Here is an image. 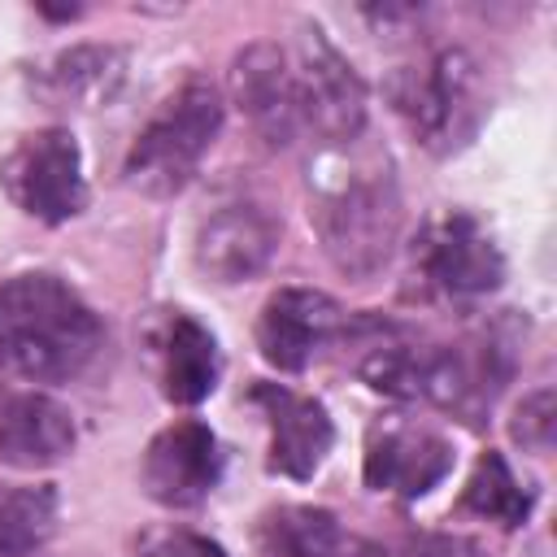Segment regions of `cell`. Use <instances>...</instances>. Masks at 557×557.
<instances>
[{
    "mask_svg": "<svg viewBox=\"0 0 557 557\" xmlns=\"http://www.w3.org/2000/svg\"><path fill=\"white\" fill-rule=\"evenodd\" d=\"M104 344L96 309L57 274L0 283V370L30 383L78 379Z\"/></svg>",
    "mask_w": 557,
    "mask_h": 557,
    "instance_id": "cell-1",
    "label": "cell"
},
{
    "mask_svg": "<svg viewBox=\"0 0 557 557\" xmlns=\"http://www.w3.org/2000/svg\"><path fill=\"white\" fill-rule=\"evenodd\" d=\"M313 183V226L331 265L348 278H370L387 265L400 239V187L392 165L370 152H331Z\"/></svg>",
    "mask_w": 557,
    "mask_h": 557,
    "instance_id": "cell-2",
    "label": "cell"
},
{
    "mask_svg": "<svg viewBox=\"0 0 557 557\" xmlns=\"http://www.w3.org/2000/svg\"><path fill=\"white\" fill-rule=\"evenodd\" d=\"M222 131V96L205 78L183 83L135 135L122 178L139 196H174L191 183L205 152Z\"/></svg>",
    "mask_w": 557,
    "mask_h": 557,
    "instance_id": "cell-3",
    "label": "cell"
},
{
    "mask_svg": "<svg viewBox=\"0 0 557 557\" xmlns=\"http://www.w3.org/2000/svg\"><path fill=\"white\" fill-rule=\"evenodd\" d=\"M387 100L409 135L426 148H457L479 122V65L461 48L405 61L387 78Z\"/></svg>",
    "mask_w": 557,
    "mask_h": 557,
    "instance_id": "cell-4",
    "label": "cell"
},
{
    "mask_svg": "<svg viewBox=\"0 0 557 557\" xmlns=\"http://www.w3.org/2000/svg\"><path fill=\"white\" fill-rule=\"evenodd\" d=\"M0 187L35 222L57 226L78 218L87 205L78 139L65 126H44L22 135L13 152L0 161Z\"/></svg>",
    "mask_w": 557,
    "mask_h": 557,
    "instance_id": "cell-5",
    "label": "cell"
},
{
    "mask_svg": "<svg viewBox=\"0 0 557 557\" xmlns=\"http://www.w3.org/2000/svg\"><path fill=\"white\" fill-rule=\"evenodd\" d=\"M292 78H296L300 126H313L326 144H352L361 135L366 83L318 26H305L300 48L292 57Z\"/></svg>",
    "mask_w": 557,
    "mask_h": 557,
    "instance_id": "cell-6",
    "label": "cell"
},
{
    "mask_svg": "<svg viewBox=\"0 0 557 557\" xmlns=\"http://www.w3.org/2000/svg\"><path fill=\"white\" fill-rule=\"evenodd\" d=\"M422 287L440 300H483L505 283V257L496 239L470 213H444L426 226L413 261Z\"/></svg>",
    "mask_w": 557,
    "mask_h": 557,
    "instance_id": "cell-7",
    "label": "cell"
},
{
    "mask_svg": "<svg viewBox=\"0 0 557 557\" xmlns=\"http://www.w3.org/2000/svg\"><path fill=\"white\" fill-rule=\"evenodd\" d=\"M505 379H509V348L496 335H470L461 344L426 348L418 400H431L440 409L461 413L466 422H479L500 396Z\"/></svg>",
    "mask_w": 557,
    "mask_h": 557,
    "instance_id": "cell-8",
    "label": "cell"
},
{
    "mask_svg": "<svg viewBox=\"0 0 557 557\" xmlns=\"http://www.w3.org/2000/svg\"><path fill=\"white\" fill-rule=\"evenodd\" d=\"M222 479V453H218V435L187 418L165 426L161 435H152V444L144 448V466H139V483L157 505L170 509H187L200 505Z\"/></svg>",
    "mask_w": 557,
    "mask_h": 557,
    "instance_id": "cell-9",
    "label": "cell"
},
{
    "mask_svg": "<svg viewBox=\"0 0 557 557\" xmlns=\"http://www.w3.org/2000/svg\"><path fill=\"white\" fill-rule=\"evenodd\" d=\"M231 100L239 104V113L248 117V126L283 148L296 139L300 131V104H296V78H292V57L270 44L257 39L248 48L235 52L231 61Z\"/></svg>",
    "mask_w": 557,
    "mask_h": 557,
    "instance_id": "cell-10",
    "label": "cell"
},
{
    "mask_svg": "<svg viewBox=\"0 0 557 557\" xmlns=\"http://www.w3.org/2000/svg\"><path fill=\"white\" fill-rule=\"evenodd\" d=\"M283 226L265 205L235 200L209 213L196 231V265L213 283H244L261 274L278 252Z\"/></svg>",
    "mask_w": 557,
    "mask_h": 557,
    "instance_id": "cell-11",
    "label": "cell"
},
{
    "mask_svg": "<svg viewBox=\"0 0 557 557\" xmlns=\"http://www.w3.org/2000/svg\"><path fill=\"white\" fill-rule=\"evenodd\" d=\"M344 331V313L326 292L313 287H283L261 305L257 318V348L274 370H305L318 348H326Z\"/></svg>",
    "mask_w": 557,
    "mask_h": 557,
    "instance_id": "cell-12",
    "label": "cell"
},
{
    "mask_svg": "<svg viewBox=\"0 0 557 557\" xmlns=\"http://www.w3.org/2000/svg\"><path fill=\"white\" fill-rule=\"evenodd\" d=\"M252 400L270 422V470L287 479H313L335 444V426L313 396H300L283 383H257Z\"/></svg>",
    "mask_w": 557,
    "mask_h": 557,
    "instance_id": "cell-13",
    "label": "cell"
},
{
    "mask_svg": "<svg viewBox=\"0 0 557 557\" xmlns=\"http://www.w3.org/2000/svg\"><path fill=\"white\" fill-rule=\"evenodd\" d=\"M453 470V444L426 426H387L366 448V483L400 500L426 496Z\"/></svg>",
    "mask_w": 557,
    "mask_h": 557,
    "instance_id": "cell-14",
    "label": "cell"
},
{
    "mask_svg": "<svg viewBox=\"0 0 557 557\" xmlns=\"http://www.w3.org/2000/svg\"><path fill=\"white\" fill-rule=\"evenodd\" d=\"M74 413L44 396V392H17L0 405V466L13 470H39L61 461L74 448Z\"/></svg>",
    "mask_w": 557,
    "mask_h": 557,
    "instance_id": "cell-15",
    "label": "cell"
},
{
    "mask_svg": "<svg viewBox=\"0 0 557 557\" xmlns=\"http://www.w3.org/2000/svg\"><path fill=\"white\" fill-rule=\"evenodd\" d=\"M157 379H161V396L174 405H200L222 374V357H218V339L183 309L165 313V322L157 326Z\"/></svg>",
    "mask_w": 557,
    "mask_h": 557,
    "instance_id": "cell-16",
    "label": "cell"
},
{
    "mask_svg": "<svg viewBox=\"0 0 557 557\" xmlns=\"http://www.w3.org/2000/svg\"><path fill=\"white\" fill-rule=\"evenodd\" d=\"M257 540L270 557H370L366 540H357L331 509L313 505L270 509L257 527Z\"/></svg>",
    "mask_w": 557,
    "mask_h": 557,
    "instance_id": "cell-17",
    "label": "cell"
},
{
    "mask_svg": "<svg viewBox=\"0 0 557 557\" xmlns=\"http://www.w3.org/2000/svg\"><path fill=\"white\" fill-rule=\"evenodd\" d=\"M531 505H535L531 487L518 483V474L509 470V461L500 453H483L461 487V509L474 518H487L496 527H522Z\"/></svg>",
    "mask_w": 557,
    "mask_h": 557,
    "instance_id": "cell-18",
    "label": "cell"
},
{
    "mask_svg": "<svg viewBox=\"0 0 557 557\" xmlns=\"http://www.w3.org/2000/svg\"><path fill=\"white\" fill-rule=\"evenodd\" d=\"M57 527V492L48 483H0V553L26 557Z\"/></svg>",
    "mask_w": 557,
    "mask_h": 557,
    "instance_id": "cell-19",
    "label": "cell"
},
{
    "mask_svg": "<svg viewBox=\"0 0 557 557\" xmlns=\"http://www.w3.org/2000/svg\"><path fill=\"white\" fill-rule=\"evenodd\" d=\"M52 83L61 96L78 100V104H104L113 100L117 83H122V52L117 48H70L57 57L52 65Z\"/></svg>",
    "mask_w": 557,
    "mask_h": 557,
    "instance_id": "cell-20",
    "label": "cell"
},
{
    "mask_svg": "<svg viewBox=\"0 0 557 557\" xmlns=\"http://www.w3.org/2000/svg\"><path fill=\"white\" fill-rule=\"evenodd\" d=\"M509 435L522 448H531V453H548L553 448V435H557V400H553V387H540V392L522 396V405L513 409Z\"/></svg>",
    "mask_w": 557,
    "mask_h": 557,
    "instance_id": "cell-21",
    "label": "cell"
},
{
    "mask_svg": "<svg viewBox=\"0 0 557 557\" xmlns=\"http://www.w3.org/2000/svg\"><path fill=\"white\" fill-rule=\"evenodd\" d=\"M135 557H226V548L187 527H148L135 540Z\"/></svg>",
    "mask_w": 557,
    "mask_h": 557,
    "instance_id": "cell-22",
    "label": "cell"
},
{
    "mask_svg": "<svg viewBox=\"0 0 557 557\" xmlns=\"http://www.w3.org/2000/svg\"><path fill=\"white\" fill-rule=\"evenodd\" d=\"M400 557H487L474 540L466 535H448V531H431V535H418L405 544Z\"/></svg>",
    "mask_w": 557,
    "mask_h": 557,
    "instance_id": "cell-23",
    "label": "cell"
}]
</instances>
